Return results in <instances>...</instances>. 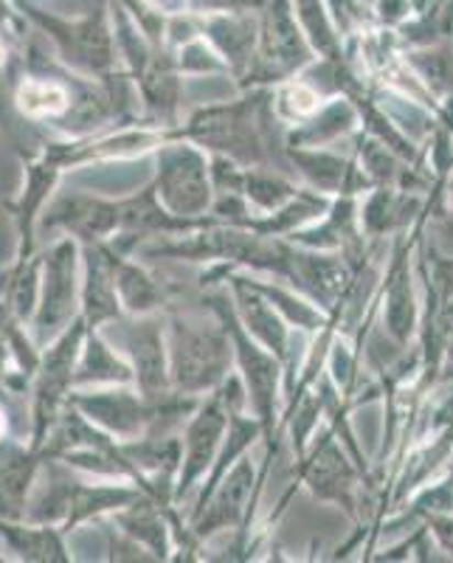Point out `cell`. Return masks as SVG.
<instances>
[{
	"label": "cell",
	"mask_w": 453,
	"mask_h": 563,
	"mask_svg": "<svg viewBox=\"0 0 453 563\" xmlns=\"http://www.w3.org/2000/svg\"><path fill=\"white\" fill-rule=\"evenodd\" d=\"M229 352V341L214 327L178 324L173 350L175 378L189 391L209 389L225 375Z\"/></svg>",
	"instance_id": "obj_1"
},
{
	"label": "cell",
	"mask_w": 453,
	"mask_h": 563,
	"mask_svg": "<svg viewBox=\"0 0 453 563\" xmlns=\"http://www.w3.org/2000/svg\"><path fill=\"white\" fill-rule=\"evenodd\" d=\"M161 195L175 214H200L211 198L209 169L195 150H173L161 164Z\"/></svg>",
	"instance_id": "obj_2"
},
{
	"label": "cell",
	"mask_w": 453,
	"mask_h": 563,
	"mask_svg": "<svg viewBox=\"0 0 453 563\" xmlns=\"http://www.w3.org/2000/svg\"><path fill=\"white\" fill-rule=\"evenodd\" d=\"M192 133L203 144L225 150V153L236 155V158H254L256 155L254 122H251L245 104H240V108L209 110V113L198 115L192 122Z\"/></svg>",
	"instance_id": "obj_3"
},
{
	"label": "cell",
	"mask_w": 453,
	"mask_h": 563,
	"mask_svg": "<svg viewBox=\"0 0 453 563\" xmlns=\"http://www.w3.org/2000/svg\"><path fill=\"white\" fill-rule=\"evenodd\" d=\"M262 54L276 70L299 68L307 63V45L285 0H274L262 26Z\"/></svg>",
	"instance_id": "obj_4"
},
{
	"label": "cell",
	"mask_w": 453,
	"mask_h": 563,
	"mask_svg": "<svg viewBox=\"0 0 453 563\" xmlns=\"http://www.w3.org/2000/svg\"><path fill=\"white\" fill-rule=\"evenodd\" d=\"M236 350H240V361H243L245 380H248L251 397H254V406L265 420H268L270 409H274V391H276V361L268 358L265 352L251 346L243 335H236Z\"/></svg>",
	"instance_id": "obj_5"
},
{
	"label": "cell",
	"mask_w": 453,
	"mask_h": 563,
	"mask_svg": "<svg viewBox=\"0 0 453 563\" xmlns=\"http://www.w3.org/2000/svg\"><path fill=\"white\" fill-rule=\"evenodd\" d=\"M225 429V415L218 406H209L198 415L195 426L189 429V456H186V474L180 487H189V482L211 462V454L218 449L220 434Z\"/></svg>",
	"instance_id": "obj_6"
},
{
	"label": "cell",
	"mask_w": 453,
	"mask_h": 563,
	"mask_svg": "<svg viewBox=\"0 0 453 563\" xmlns=\"http://www.w3.org/2000/svg\"><path fill=\"white\" fill-rule=\"evenodd\" d=\"M251 482H254V467H251L248 460H243L234 471H231L229 479L223 482V487H220L218 499H214L209 516L203 519V530L206 527L234 525V521L240 519V512L245 510V499H248Z\"/></svg>",
	"instance_id": "obj_7"
},
{
	"label": "cell",
	"mask_w": 453,
	"mask_h": 563,
	"mask_svg": "<svg viewBox=\"0 0 453 563\" xmlns=\"http://www.w3.org/2000/svg\"><path fill=\"white\" fill-rule=\"evenodd\" d=\"M240 308H243V319L248 324L251 333L268 346L276 355H285V346H288V330L279 321L276 310L270 308L268 301H262L256 294L248 290H240Z\"/></svg>",
	"instance_id": "obj_8"
},
{
	"label": "cell",
	"mask_w": 453,
	"mask_h": 563,
	"mask_svg": "<svg viewBox=\"0 0 453 563\" xmlns=\"http://www.w3.org/2000/svg\"><path fill=\"white\" fill-rule=\"evenodd\" d=\"M310 482L316 485V490L321 487L324 496H335V499H341L346 487H350V471L344 465V456L339 454V449L332 442H327L324 449H319L316 465L310 471Z\"/></svg>",
	"instance_id": "obj_9"
},
{
	"label": "cell",
	"mask_w": 453,
	"mask_h": 563,
	"mask_svg": "<svg viewBox=\"0 0 453 563\" xmlns=\"http://www.w3.org/2000/svg\"><path fill=\"white\" fill-rule=\"evenodd\" d=\"M386 319H389V330L397 339H409L411 324H415V305H411V288L409 276L395 274L389 285V296H386Z\"/></svg>",
	"instance_id": "obj_10"
},
{
	"label": "cell",
	"mask_w": 453,
	"mask_h": 563,
	"mask_svg": "<svg viewBox=\"0 0 453 563\" xmlns=\"http://www.w3.org/2000/svg\"><path fill=\"white\" fill-rule=\"evenodd\" d=\"M209 34L220 45V52L231 57V63L243 65L248 59L251 45H254V34L248 32V26L236 23V20H214L209 26Z\"/></svg>",
	"instance_id": "obj_11"
},
{
	"label": "cell",
	"mask_w": 453,
	"mask_h": 563,
	"mask_svg": "<svg viewBox=\"0 0 453 563\" xmlns=\"http://www.w3.org/2000/svg\"><path fill=\"white\" fill-rule=\"evenodd\" d=\"M20 104H23V110H29L34 115L59 113L68 104V97H65V90L57 88V85L29 82L26 88L20 90Z\"/></svg>",
	"instance_id": "obj_12"
},
{
	"label": "cell",
	"mask_w": 453,
	"mask_h": 563,
	"mask_svg": "<svg viewBox=\"0 0 453 563\" xmlns=\"http://www.w3.org/2000/svg\"><path fill=\"white\" fill-rule=\"evenodd\" d=\"M355 122V115H352V110L346 108V104H332V108H327L324 113L316 119L310 128L301 133V139L310 141V144H319V141L324 139H332V135L344 133V130H350V124Z\"/></svg>",
	"instance_id": "obj_13"
},
{
	"label": "cell",
	"mask_w": 453,
	"mask_h": 563,
	"mask_svg": "<svg viewBox=\"0 0 453 563\" xmlns=\"http://www.w3.org/2000/svg\"><path fill=\"white\" fill-rule=\"evenodd\" d=\"M296 9H299V18L305 23V29L310 32L313 43L319 45L321 52H332V34L327 26L324 9H321L319 0H296Z\"/></svg>",
	"instance_id": "obj_14"
},
{
	"label": "cell",
	"mask_w": 453,
	"mask_h": 563,
	"mask_svg": "<svg viewBox=\"0 0 453 563\" xmlns=\"http://www.w3.org/2000/svg\"><path fill=\"white\" fill-rule=\"evenodd\" d=\"M290 195V186L281 184L276 178H262V175H254L248 178V198L254 203H259L262 209H276L281 200Z\"/></svg>",
	"instance_id": "obj_15"
},
{
	"label": "cell",
	"mask_w": 453,
	"mask_h": 563,
	"mask_svg": "<svg viewBox=\"0 0 453 563\" xmlns=\"http://www.w3.org/2000/svg\"><path fill=\"white\" fill-rule=\"evenodd\" d=\"M296 158L321 186H335L344 178V164L339 158H330V155H296Z\"/></svg>",
	"instance_id": "obj_16"
},
{
	"label": "cell",
	"mask_w": 453,
	"mask_h": 563,
	"mask_svg": "<svg viewBox=\"0 0 453 563\" xmlns=\"http://www.w3.org/2000/svg\"><path fill=\"white\" fill-rule=\"evenodd\" d=\"M434 532H437V538L442 541V547H445V550L453 555V521L451 519H437L434 521Z\"/></svg>",
	"instance_id": "obj_17"
},
{
	"label": "cell",
	"mask_w": 453,
	"mask_h": 563,
	"mask_svg": "<svg viewBox=\"0 0 453 563\" xmlns=\"http://www.w3.org/2000/svg\"><path fill=\"white\" fill-rule=\"evenodd\" d=\"M0 431H3V420H0Z\"/></svg>",
	"instance_id": "obj_18"
}]
</instances>
